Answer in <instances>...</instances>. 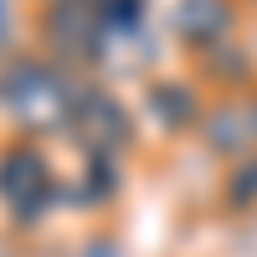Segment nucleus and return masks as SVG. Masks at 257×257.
Listing matches in <instances>:
<instances>
[{
  "mask_svg": "<svg viewBox=\"0 0 257 257\" xmlns=\"http://www.w3.org/2000/svg\"><path fill=\"white\" fill-rule=\"evenodd\" d=\"M6 113L26 128V134H57L72 128V108H77V88L47 62H16L6 72Z\"/></svg>",
  "mask_w": 257,
  "mask_h": 257,
  "instance_id": "1",
  "label": "nucleus"
},
{
  "mask_svg": "<svg viewBox=\"0 0 257 257\" xmlns=\"http://www.w3.org/2000/svg\"><path fill=\"white\" fill-rule=\"evenodd\" d=\"M72 134L88 149V160H118L134 144V118L118 98L103 88H77V108H72Z\"/></svg>",
  "mask_w": 257,
  "mask_h": 257,
  "instance_id": "2",
  "label": "nucleus"
},
{
  "mask_svg": "<svg viewBox=\"0 0 257 257\" xmlns=\"http://www.w3.org/2000/svg\"><path fill=\"white\" fill-rule=\"evenodd\" d=\"M0 201H6L21 221L41 216L52 201H57V180L47 170V155L31 144H11L0 155Z\"/></svg>",
  "mask_w": 257,
  "mask_h": 257,
  "instance_id": "3",
  "label": "nucleus"
},
{
  "mask_svg": "<svg viewBox=\"0 0 257 257\" xmlns=\"http://www.w3.org/2000/svg\"><path fill=\"white\" fill-rule=\"evenodd\" d=\"M41 31L62 57H77V62H93L103 52V36H108V26L98 16V0H52Z\"/></svg>",
  "mask_w": 257,
  "mask_h": 257,
  "instance_id": "4",
  "label": "nucleus"
},
{
  "mask_svg": "<svg viewBox=\"0 0 257 257\" xmlns=\"http://www.w3.org/2000/svg\"><path fill=\"white\" fill-rule=\"evenodd\" d=\"M170 26L185 47L196 52H216L231 41V26H237V6L231 0H180L170 11Z\"/></svg>",
  "mask_w": 257,
  "mask_h": 257,
  "instance_id": "5",
  "label": "nucleus"
},
{
  "mask_svg": "<svg viewBox=\"0 0 257 257\" xmlns=\"http://www.w3.org/2000/svg\"><path fill=\"white\" fill-rule=\"evenodd\" d=\"M201 139L216 149V155H257V103H216L206 118H201Z\"/></svg>",
  "mask_w": 257,
  "mask_h": 257,
  "instance_id": "6",
  "label": "nucleus"
},
{
  "mask_svg": "<svg viewBox=\"0 0 257 257\" xmlns=\"http://www.w3.org/2000/svg\"><path fill=\"white\" fill-rule=\"evenodd\" d=\"M144 108H155V118L165 128H196L206 113H201V98L185 88V82H155L144 93Z\"/></svg>",
  "mask_w": 257,
  "mask_h": 257,
  "instance_id": "7",
  "label": "nucleus"
},
{
  "mask_svg": "<svg viewBox=\"0 0 257 257\" xmlns=\"http://www.w3.org/2000/svg\"><path fill=\"white\" fill-rule=\"evenodd\" d=\"M98 16H103V26H108V36H118V31H139L144 0H98Z\"/></svg>",
  "mask_w": 257,
  "mask_h": 257,
  "instance_id": "8",
  "label": "nucleus"
},
{
  "mask_svg": "<svg viewBox=\"0 0 257 257\" xmlns=\"http://www.w3.org/2000/svg\"><path fill=\"white\" fill-rule=\"evenodd\" d=\"M226 201L231 206H257V155H247L226 180Z\"/></svg>",
  "mask_w": 257,
  "mask_h": 257,
  "instance_id": "9",
  "label": "nucleus"
},
{
  "mask_svg": "<svg viewBox=\"0 0 257 257\" xmlns=\"http://www.w3.org/2000/svg\"><path fill=\"white\" fill-rule=\"evenodd\" d=\"M206 62H211L206 72H221L226 82H242V77H247V57H242V52H226V47H216V52H206Z\"/></svg>",
  "mask_w": 257,
  "mask_h": 257,
  "instance_id": "10",
  "label": "nucleus"
},
{
  "mask_svg": "<svg viewBox=\"0 0 257 257\" xmlns=\"http://www.w3.org/2000/svg\"><path fill=\"white\" fill-rule=\"evenodd\" d=\"M82 257H118V247H108V242H93V247H82Z\"/></svg>",
  "mask_w": 257,
  "mask_h": 257,
  "instance_id": "11",
  "label": "nucleus"
},
{
  "mask_svg": "<svg viewBox=\"0 0 257 257\" xmlns=\"http://www.w3.org/2000/svg\"><path fill=\"white\" fill-rule=\"evenodd\" d=\"M6 21H11V11H6V0H0V41H6Z\"/></svg>",
  "mask_w": 257,
  "mask_h": 257,
  "instance_id": "12",
  "label": "nucleus"
},
{
  "mask_svg": "<svg viewBox=\"0 0 257 257\" xmlns=\"http://www.w3.org/2000/svg\"><path fill=\"white\" fill-rule=\"evenodd\" d=\"M252 103H257V98H252Z\"/></svg>",
  "mask_w": 257,
  "mask_h": 257,
  "instance_id": "13",
  "label": "nucleus"
}]
</instances>
